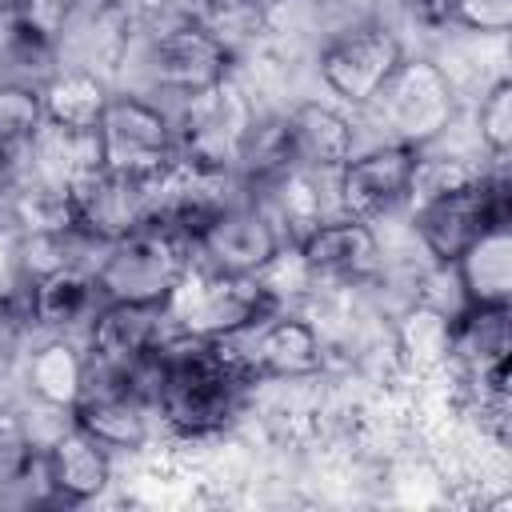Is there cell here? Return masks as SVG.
<instances>
[{
    "mask_svg": "<svg viewBox=\"0 0 512 512\" xmlns=\"http://www.w3.org/2000/svg\"><path fill=\"white\" fill-rule=\"evenodd\" d=\"M144 380L156 424L176 440H208L224 432L256 384L224 340L176 328L144 360Z\"/></svg>",
    "mask_w": 512,
    "mask_h": 512,
    "instance_id": "obj_1",
    "label": "cell"
},
{
    "mask_svg": "<svg viewBox=\"0 0 512 512\" xmlns=\"http://www.w3.org/2000/svg\"><path fill=\"white\" fill-rule=\"evenodd\" d=\"M188 268H192V244L160 224H144L120 240H108L92 276L100 300L108 304L164 308Z\"/></svg>",
    "mask_w": 512,
    "mask_h": 512,
    "instance_id": "obj_2",
    "label": "cell"
},
{
    "mask_svg": "<svg viewBox=\"0 0 512 512\" xmlns=\"http://www.w3.org/2000/svg\"><path fill=\"white\" fill-rule=\"evenodd\" d=\"M140 72L152 92L188 100L236 76V44L208 24L160 20L140 40Z\"/></svg>",
    "mask_w": 512,
    "mask_h": 512,
    "instance_id": "obj_3",
    "label": "cell"
},
{
    "mask_svg": "<svg viewBox=\"0 0 512 512\" xmlns=\"http://www.w3.org/2000/svg\"><path fill=\"white\" fill-rule=\"evenodd\" d=\"M500 220H512L504 160H492V168H484L464 188L412 204V232L432 264H452L484 228Z\"/></svg>",
    "mask_w": 512,
    "mask_h": 512,
    "instance_id": "obj_4",
    "label": "cell"
},
{
    "mask_svg": "<svg viewBox=\"0 0 512 512\" xmlns=\"http://www.w3.org/2000/svg\"><path fill=\"white\" fill-rule=\"evenodd\" d=\"M96 148L104 168L128 172V176H164L180 160L172 112L132 88L124 92L112 88L96 120Z\"/></svg>",
    "mask_w": 512,
    "mask_h": 512,
    "instance_id": "obj_5",
    "label": "cell"
},
{
    "mask_svg": "<svg viewBox=\"0 0 512 512\" xmlns=\"http://www.w3.org/2000/svg\"><path fill=\"white\" fill-rule=\"evenodd\" d=\"M376 116L392 132L388 140L412 144V148H432L448 124L456 120V84L452 72L432 60V56H408L396 64L392 80L380 88L372 100Z\"/></svg>",
    "mask_w": 512,
    "mask_h": 512,
    "instance_id": "obj_6",
    "label": "cell"
},
{
    "mask_svg": "<svg viewBox=\"0 0 512 512\" xmlns=\"http://www.w3.org/2000/svg\"><path fill=\"white\" fill-rule=\"evenodd\" d=\"M252 120H256V104L236 76L180 100V108L172 112L180 164L208 168V172H236V156Z\"/></svg>",
    "mask_w": 512,
    "mask_h": 512,
    "instance_id": "obj_7",
    "label": "cell"
},
{
    "mask_svg": "<svg viewBox=\"0 0 512 512\" xmlns=\"http://www.w3.org/2000/svg\"><path fill=\"white\" fill-rule=\"evenodd\" d=\"M284 244H292V232L280 212L264 196L244 192L192 240V264L220 276H260Z\"/></svg>",
    "mask_w": 512,
    "mask_h": 512,
    "instance_id": "obj_8",
    "label": "cell"
},
{
    "mask_svg": "<svg viewBox=\"0 0 512 512\" xmlns=\"http://www.w3.org/2000/svg\"><path fill=\"white\" fill-rule=\"evenodd\" d=\"M268 312H276V304L268 300L256 276H220L196 264L184 272V280L164 304V316L176 332H192L208 340H224L264 320Z\"/></svg>",
    "mask_w": 512,
    "mask_h": 512,
    "instance_id": "obj_9",
    "label": "cell"
},
{
    "mask_svg": "<svg viewBox=\"0 0 512 512\" xmlns=\"http://www.w3.org/2000/svg\"><path fill=\"white\" fill-rule=\"evenodd\" d=\"M224 348L244 364L252 380H276V384H300L328 368V340L324 332L288 308L268 312L264 320L224 336Z\"/></svg>",
    "mask_w": 512,
    "mask_h": 512,
    "instance_id": "obj_10",
    "label": "cell"
},
{
    "mask_svg": "<svg viewBox=\"0 0 512 512\" xmlns=\"http://www.w3.org/2000/svg\"><path fill=\"white\" fill-rule=\"evenodd\" d=\"M404 60V44L392 28L364 20L348 24L336 36H328L316 52L320 84L348 108H372L380 88L392 80L396 64Z\"/></svg>",
    "mask_w": 512,
    "mask_h": 512,
    "instance_id": "obj_11",
    "label": "cell"
},
{
    "mask_svg": "<svg viewBox=\"0 0 512 512\" xmlns=\"http://www.w3.org/2000/svg\"><path fill=\"white\" fill-rule=\"evenodd\" d=\"M68 420L76 428H84L96 444H104L112 456L116 452H140L156 428V412L152 400L144 392V384L132 372H108V368H92L88 364V380L80 400L72 404Z\"/></svg>",
    "mask_w": 512,
    "mask_h": 512,
    "instance_id": "obj_12",
    "label": "cell"
},
{
    "mask_svg": "<svg viewBox=\"0 0 512 512\" xmlns=\"http://www.w3.org/2000/svg\"><path fill=\"white\" fill-rule=\"evenodd\" d=\"M416 156H420V148L400 144V140H380V144L356 148L332 172L336 212L372 224V220L396 212L400 204H408V184H412Z\"/></svg>",
    "mask_w": 512,
    "mask_h": 512,
    "instance_id": "obj_13",
    "label": "cell"
},
{
    "mask_svg": "<svg viewBox=\"0 0 512 512\" xmlns=\"http://www.w3.org/2000/svg\"><path fill=\"white\" fill-rule=\"evenodd\" d=\"M156 188L160 176H128L112 172L104 164L80 172L68 180V200H72V220L96 240H120L136 228H144L156 212Z\"/></svg>",
    "mask_w": 512,
    "mask_h": 512,
    "instance_id": "obj_14",
    "label": "cell"
},
{
    "mask_svg": "<svg viewBox=\"0 0 512 512\" xmlns=\"http://www.w3.org/2000/svg\"><path fill=\"white\" fill-rule=\"evenodd\" d=\"M292 248L300 256V264L308 268V276L316 280V288L320 284H360V280L376 276L384 264L376 228L368 220H356L344 212L304 224L292 236Z\"/></svg>",
    "mask_w": 512,
    "mask_h": 512,
    "instance_id": "obj_15",
    "label": "cell"
},
{
    "mask_svg": "<svg viewBox=\"0 0 512 512\" xmlns=\"http://www.w3.org/2000/svg\"><path fill=\"white\" fill-rule=\"evenodd\" d=\"M172 332L164 308L156 304H100L96 316L84 328V352L92 368H108V372H132L136 364H144L156 344Z\"/></svg>",
    "mask_w": 512,
    "mask_h": 512,
    "instance_id": "obj_16",
    "label": "cell"
},
{
    "mask_svg": "<svg viewBox=\"0 0 512 512\" xmlns=\"http://www.w3.org/2000/svg\"><path fill=\"white\" fill-rule=\"evenodd\" d=\"M100 304L104 300L96 292L92 268L60 264L24 284V316H28V332L36 336H84Z\"/></svg>",
    "mask_w": 512,
    "mask_h": 512,
    "instance_id": "obj_17",
    "label": "cell"
},
{
    "mask_svg": "<svg viewBox=\"0 0 512 512\" xmlns=\"http://www.w3.org/2000/svg\"><path fill=\"white\" fill-rule=\"evenodd\" d=\"M292 172L332 176L356 152V124L324 100H296L280 112Z\"/></svg>",
    "mask_w": 512,
    "mask_h": 512,
    "instance_id": "obj_18",
    "label": "cell"
},
{
    "mask_svg": "<svg viewBox=\"0 0 512 512\" xmlns=\"http://www.w3.org/2000/svg\"><path fill=\"white\" fill-rule=\"evenodd\" d=\"M44 464H48L52 504H88L104 496L112 484V452L72 420L44 440Z\"/></svg>",
    "mask_w": 512,
    "mask_h": 512,
    "instance_id": "obj_19",
    "label": "cell"
},
{
    "mask_svg": "<svg viewBox=\"0 0 512 512\" xmlns=\"http://www.w3.org/2000/svg\"><path fill=\"white\" fill-rule=\"evenodd\" d=\"M88 380V352L80 336H40L20 352V384L36 408L72 412Z\"/></svg>",
    "mask_w": 512,
    "mask_h": 512,
    "instance_id": "obj_20",
    "label": "cell"
},
{
    "mask_svg": "<svg viewBox=\"0 0 512 512\" xmlns=\"http://www.w3.org/2000/svg\"><path fill=\"white\" fill-rule=\"evenodd\" d=\"M452 276L464 304H508L512 300V220L484 228L456 260Z\"/></svg>",
    "mask_w": 512,
    "mask_h": 512,
    "instance_id": "obj_21",
    "label": "cell"
},
{
    "mask_svg": "<svg viewBox=\"0 0 512 512\" xmlns=\"http://www.w3.org/2000/svg\"><path fill=\"white\" fill-rule=\"evenodd\" d=\"M108 96H112V84L104 72H96L88 64H60L40 84L44 124L64 128V132H96V120H100Z\"/></svg>",
    "mask_w": 512,
    "mask_h": 512,
    "instance_id": "obj_22",
    "label": "cell"
},
{
    "mask_svg": "<svg viewBox=\"0 0 512 512\" xmlns=\"http://www.w3.org/2000/svg\"><path fill=\"white\" fill-rule=\"evenodd\" d=\"M40 132H44L40 88L36 84H16V80H0V156L24 172Z\"/></svg>",
    "mask_w": 512,
    "mask_h": 512,
    "instance_id": "obj_23",
    "label": "cell"
},
{
    "mask_svg": "<svg viewBox=\"0 0 512 512\" xmlns=\"http://www.w3.org/2000/svg\"><path fill=\"white\" fill-rule=\"evenodd\" d=\"M480 172H484V164H472L464 156H432L428 148H420L416 168H412V184H408V208L412 204H424L432 196H444L452 188H464Z\"/></svg>",
    "mask_w": 512,
    "mask_h": 512,
    "instance_id": "obj_24",
    "label": "cell"
},
{
    "mask_svg": "<svg viewBox=\"0 0 512 512\" xmlns=\"http://www.w3.org/2000/svg\"><path fill=\"white\" fill-rule=\"evenodd\" d=\"M448 320L452 316H444V312H436L428 304H416L404 316L400 332H396L400 352L408 360H416V364H444V356H448Z\"/></svg>",
    "mask_w": 512,
    "mask_h": 512,
    "instance_id": "obj_25",
    "label": "cell"
},
{
    "mask_svg": "<svg viewBox=\"0 0 512 512\" xmlns=\"http://www.w3.org/2000/svg\"><path fill=\"white\" fill-rule=\"evenodd\" d=\"M476 136L492 160H504L512 152V80L508 76L484 88L476 104Z\"/></svg>",
    "mask_w": 512,
    "mask_h": 512,
    "instance_id": "obj_26",
    "label": "cell"
},
{
    "mask_svg": "<svg viewBox=\"0 0 512 512\" xmlns=\"http://www.w3.org/2000/svg\"><path fill=\"white\" fill-rule=\"evenodd\" d=\"M476 36H504L512 28V0H448V20Z\"/></svg>",
    "mask_w": 512,
    "mask_h": 512,
    "instance_id": "obj_27",
    "label": "cell"
},
{
    "mask_svg": "<svg viewBox=\"0 0 512 512\" xmlns=\"http://www.w3.org/2000/svg\"><path fill=\"white\" fill-rule=\"evenodd\" d=\"M288 0H212V28L232 40L236 28H260Z\"/></svg>",
    "mask_w": 512,
    "mask_h": 512,
    "instance_id": "obj_28",
    "label": "cell"
},
{
    "mask_svg": "<svg viewBox=\"0 0 512 512\" xmlns=\"http://www.w3.org/2000/svg\"><path fill=\"white\" fill-rule=\"evenodd\" d=\"M396 4L420 24H444L448 20V0H396Z\"/></svg>",
    "mask_w": 512,
    "mask_h": 512,
    "instance_id": "obj_29",
    "label": "cell"
},
{
    "mask_svg": "<svg viewBox=\"0 0 512 512\" xmlns=\"http://www.w3.org/2000/svg\"><path fill=\"white\" fill-rule=\"evenodd\" d=\"M28 0H0V16H12V12H24Z\"/></svg>",
    "mask_w": 512,
    "mask_h": 512,
    "instance_id": "obj_30",
    "label": "cell"
},
{
    "mask_svg": "<svg viewBox=\"0 0 512 512\" xmlns=\"http://www.w3.org/2000/svg\"><path fill=\"white\" fill-rule=\"evenodd\" d=\"M132 4H136V0H132Z\"/></svg>",
    "mask_w": 512,
    "mask_h": 512,
    "instance_id": "obj_31",
    "label": "cell"
}]
</instances>
